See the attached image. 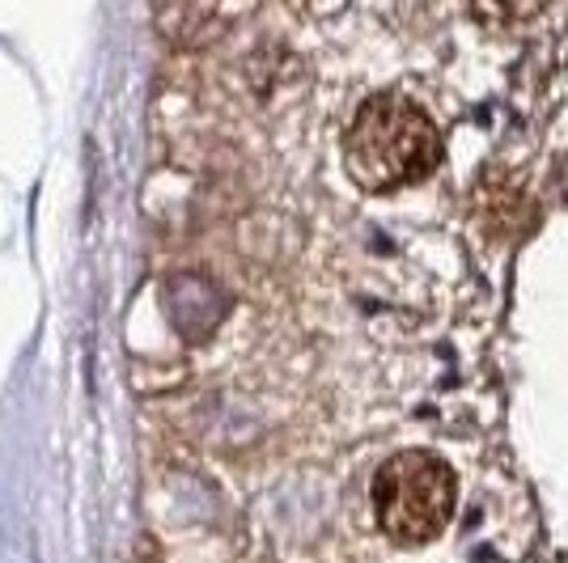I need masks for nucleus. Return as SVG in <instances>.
I'll list each match as a JSON object with an SVG mask.
<instances>
[{
  "label": "nucleus",
  "instance_id": "1",
  "mask_svg": "<svg viewBox=\"0 0 568 563\" xmlns=\"http://www.w3.org/2000/svg\"><path fill=\"white\" fill-rule=\"evenodd\" d=\"M344 162L356 187L399 191L437 170L442 136L416 102L399 94H378L356 111L344 141Z\"/></svg>",
  "mask_w": 568,
  "mask_h": 563
},
{
  "label": "nucleus",
  "instance_id": "2",
  "mask_svg": "<svg viewBox=\"0 0 568 563\" xmlns=\"http://www.w3.org/2000/svg\"><path fill=\"white\" fill-rule=\"evenodd\" d=\"M458 483L450 462L428 449H403L374 474V513L382 534L399 546L433 542L454 516Z\"/></svg>",
  "mask_w": 568,
  "mask_h": 563
}]
</instances>
